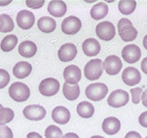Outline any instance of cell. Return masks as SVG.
I'll return each instance as SVG.
<instances>
[{
  "mask_svg": "<svg viewBox=\"0 0 147 138\" xmlns=\"http://www.w3.org/2000/svg\"><path fill=\"white\" fill-rule=\"evenodd\" d=\"M129 97L126 91L118 89L111 92L107 98L108 104L112 108H119L125 106L129 102Z\"/></svg>",
  "mask_w": 147,
  "mask_h": 138,
  "instance_id": "cell-7",
  "label": "cell"
},
{
  "mask_svg": "<svg viewBox=\"0 0 147 138\" xmlns=\"http://www.w3.org/2000/svg\"><path fill=\"white\" fill-rule=\"evenodd\" d=\"M141 99H142V104H143L145 107H146L147 108V89L144 92H142Z\"/></svg>",
  "mask_w": 147,
  "mask_h": 138,
  "instance_id": "cell-38",
  "label": "cell"
},
{
  "mask_svg": "<svg viewBox=\"0 0 147 138\" xmlns=\"http://www.w3.org/2000/svg\"><path fill=\"white\" fill-rule=\"evenodd\" d=\"M77 112L83 118H90L94 115V107L90 102L82 101L77 107Z\"/></svg>",
  "mask_w": 147,
  "mask_h": 138,
  "instance_id": "cell-25",
  "label": "cell"
},
{
  "mask_svg": "<svg viewBox=\"0 0 147 138\" xmlns=\"http://www.w3.org/2000/svg\"><path fill=\"white\" fill-rule=\"evenodd\" d=\"M146 138H147V137H146Z\"/></svg>",
  "mask_w": 147,
  "mask_h": 138,
  "instance_id": "cell-45",
  "label": "cell"
},
{
  "mask_svg": "<svg viewBox=\"0 0 147 138\" xmlns=\"http://www.w3.org/2000/svg\"><path fill=\"white\" fill-rule=\"evenodd\" d=\"M48 11L54 17L60 18L67 12V5L63 1H51L48 6Z\"/></svg>",
  "mask_w": 147,
  "mask_h": 138,
  "instance_id": "cell-19",
  "label": "cell"
},
{
  "mask_svg": "<svg viewBox=\"0 0 147 138\" xmlns=\"http://www.w3.org/2000/svg\"><path fill=\"white\" fill-rule=\"evenodd\" d=\"M90 138H105V137H102V136L96 135V136H93V137H91Z\"/></svg>",
  "mask_w": 147,
  "mask_h": 138,
  "instance_id": "cell-43",
  "label": "cell"
},
{
  "mask_svg": "<svg viewBox=\"0 0 147 138\" xmlns=\"http://www.w3.org/2000/svg\"><path fill=\"white\" fill-rule=\"evenodd\" d=\"M27 138H43L39 133L36 132H31L27 135Z\"/></svg>",
  "mask_w": 147,
  "mask_h": 138,
  "instance_id": "cell-39",
  "label": "cell"
},
{
  "mask_svg": "<svg viewBox=\"0 0 147 138\" xmlns=\"http://www.w3.org/2000/svg\"><path fill=\"white\" fill-rule=\"evenodd\" d=\"M23 114L27 119L31 120H41L45 117V108L38 104H32L25 107L23 110Z\"/></svg>",
  "mask_w": 147,
  "mask_h": 138,
  "instance_id": "cell-9",
  "label": "cell"
},
{
  "mask_svg": "<svg viewBox=\"0 0 147 138\" xmlns=\"http://www.w3.org/2000/svg\"><path fill=\"white\" fill-rule=\"evenodd\" d=\"M109 11L108 5L104 2H98L90 9V16L94 20H100L107 16Z\"/></svg>",
  "mask_w": 147,
  "mask_h": 138,
  "instance_id": "cell-23",
  "label": "cell"
},
{
  "mask_svg": "<svg viewBox=\"0 0 147 138\" xmlns=\"http://www.w3.org/2000/svg\"><path fill=\"white\" fill-rule=\"evenodd\" d=\"M83 51L88 57L96 56L100 53L101 49L99 41L95 39L90 38L86 39L82 44Z\"/></svg>",
  "mask_w": 147,
  "mask_h": 138,
  "instance_id": "cell-17",
  "label": "cell"
},
{
  "mask_svg": "<svg viewBox=\"0 0 147 138\" xmlns=\"http://www.w3.org/2000/svg\"><path fill=\"white\" fill-rule=\"evenodd\" d=\"M80 92V87L78 85H71L65 82L63 85V94L69 101H74L78 98Z\"/></svg>",
  "mask_w": 147,
  "mask_h": 138,
  "instance_id": "cell-24",
  "label": "cell"
},
{
  "mask_svg": "<svg viewBox=\"0 0 147 138\" xmlns=\"http://www.w3.org/2000/svg\"><path fill=\"white\" fill-rule=\"evenodd\" d=\"M78 54V49L74 44L66 43L64 44L58 50V57L63 62H71L75 58Z\"/></svg>",
  "mask_w": 147,
  "mask_h": 138,
  "instance_id": "cell-14",
  "label": "cell"
},
{
  "mask_svg": "<svg viewBox=\"0 0 147 138\" xmlns=\"http://www.w3.org/2000/svg\"><path fill=\"white\" fill-rule=\"evenodd\" d=\"M143 46L147 50V34L143 38Z\"/></svg>",
  "mask_w": 147,
  "mask_h": 138,
  "instance_id": "cell-42",
  "label": "cell"
},
{
  "mask_svg": "<svg viewBox=\"0 0 147 138\" xmlns=\"http://www.w3.org/2000/svg\"><path fill=\"white\" fill-rule=\"evenodd\" d=\"M2 107H3V106H2V104H0V108H2Z\"/></svg>",
  "mask_w": 147,
  "mask_h": 138,
  "instance_id": "cell-44",
  "label": "cell"
},
{
  "mask_svg": "<svg viewBox=\"0 0 147 138\" xmlns=\"http://www.w3.org/2000/svg\"><path fill=\"white\" fill-rule=\"evenodd\" d=\"M136 2L133 0H122L118 4L119 11L123 15H130L135 11Z\"/></svg>",
  "mask_w": 147,
  "mask_h": 138,
  "instance_id": "cell-28",
  "label": "cell"
},
{
  "mask_svg": "<svg viewBox=\"0 0 147 138\" xmlns=\"http://www.w3.org/2000/svg\"><path fill=\"white\" fill-rule=\"evenodd\" d=\"M10 81V75L5 69H0V89L6 87Z\"/></svg>",
  "mask_w": 147,
  "mask_h": 138,
  "instance_id": "cell-31",
  "label": "cell"
},
{
  "mask_svg": "<svg viewBox=\"0 0 147 138\" xmlns=\"http://www.w3.org/2000/svg\"><path fill=\"white\" fill-rule=\"evenodd\" d=\"M15 25H14L13 20L7 14H1L0 15V32L5 33V32H10L14 29Z\"/></svg>",
  "mask_w": 147,
  "mask_h": 138,
  "instance_id": "cell-27",
  "label": "cell"
},
{
  "mask_svg": "<svg viewBox=\"0 0 147 138\" xmlns=\"http://www.w3.org/2000/svg\"><path fill=\"white\" fill-rule=\"evenodd\" d=\"M11 1H3V0H0V6H5L7 5L10 4Z\"/></svg>",
  "mask_w": 147,
  "mask_h": 138,
  "instance_id": "cell-41",
  "label": "cell"
},
{
  "mask_svg": "<svg viewBox=\"0 0 147 138\" xmlns=\"http://www.w3.org/2000/svg\"><path fill=\"white\" fill-rule=\"evenodd\" d=\"M15 114L11 109L9 108H0V125H5L11 122L14 118Z\"/></svg>",
  "mask_w": 147,
  "mask_h": 138,
  "instance_id": "cell-29",
  "label": "cell"
},
{
  "mask_svg": "<svg viewBox=\"0 0 147 138\" xmlns=\"http://www.w3.org/2000/svg\"><path fill=\"white\" fill-rule=\"evenodd\" d=\"M141 69L145 74H147V57H145L141 62Z\"/></svg>",
  "mask_w": 147,
  "mask_h": 138,
  "instance_id": "cell-37",
  "label": "cell"
},
{
  "mask_svg": "<svg viewBox=\"0 0 147 138\" xmlns=\"http://www.w3.org/2000/svg\"><path fill=\"white\" fill-rule=\"evenodd\" d=\"M9 96L15 101L24 102L30 97V89L22 82H15L9 87Z\"/></svg>",
  "mask_w": 147,
  "mask_h": 138,
  "instance_id": "cell-2",
  "label": "cell"
},
{
  "mask_svg": "<svg viewBox=\"0 0 147 138\" xmlns=\"http://www.w3.org/2000/svg\"><path fill=\"white\" fill-rule=\"evenodd\" d=\"M108 93L107 86L103 83H94L86 88L85 94L88 99L94 101H102Z\"/></svg>",
  "mask_w": 147,
  "mask_h": 138,
  "instance_id": "cell-4",
  "label": "cell"
},
{
  "mask_svg": "<svg viewBox=\"0 0 147 138\" xmlns=\"http://www.w3.org/2000/svg\"><path fill=\"white\" fill-rule=\"evenodd\" d=\"M32 70V66L27 62H19L14 66L13 74L18 79H23L29 75Z\"/></svg>",
  "mask_w": 147,
  "mask_h": 138,
  "instance_id": "cell-20",
  "label": "cell"
},
{
  "mask_svg": "<svg viewBox=\"0 0 147 138\" xmlns=\"http://www.w3.org/2000/svg\"><path fill=\"white\" fill-rule=\"evenodd\" d=\"M122 57L129 64H134L141 57V49L134 44L128 45L122 51Z\"/></svg>",
  "mask_w": 147,
  "mask_h": 138,
  "instance_id": "cell-11",
  "label": "cell"
},
{
  "mask_svg": "<svg viewBox=\"0 0 147 138\" xmlns=\"http://www.w3.org/2000/svg\"><path fill=\"white\" fill-rule=\"evenodd\" d=\"M56 22L54 18L44 16L41 17L38 21V28L40 31L45 33L53 32L56 28Z\"/></svg>",
  "mask_w": 147,
  "mask_h": 138,
  "instance_id": "cell-22",
  "label": "cell"
},
{
  "mask_svg": "<svg viewBox=\"0 0 147 138\" xmlns=\"http://www.w3.org/2000/svg\"><path fill=\"white\" fill-rule=\"evenodd\" d=\"M0 138H13V133L6 125H0Z\"/></svg>",
  "mask_w": 147,
  "mask_h": 138,
  "instance_id": "cell-33",
  "label": "cell"
},
{
  "mask_svg": "<svg viewBox=\"0 0 147 138\" xmlns=\"http://www.w3.org/2000/svg\"><path fill=\"white\" fill-rule=\"evenodd\" d=\"M131 94H132V101L133 103L137 104L140 102V96L142 93V89L141 87H135L130 90Z\"/></svg>",
  "mask_w": 147,
  "mask_h": 138,
  "instance_id": "cell-32",
  "label": "cell"
},
{
  "mask_svg": "<svg viewBox=\"0 0 147 138\" xmlns=\"http://www.w3.org/2000/svg\"><path fill=\"white\" fill-rule=\"evenodd\" d=\"M46 138H62L63 133L62 131L55 125H50L47 127L45 133Z\"/></svg>",
  "mask_w": 147,
  "mask_h": 138,
  "instance_id": "cell-30",
  "label": "cell"
},
{
  "mask_svg": "<svg viewBox=\"0 0 147 138\" xmlns=\"http://www.w3.org/2000/svg\"><path fill=\"white\" fill-rule=\"evenodd\" d=\"M62 138H80L78 134H76L74 133H67L66 134H64Z\"/></svg>",
  "mask_w": 147,
  "mask_h": 138,
  "instance_id": "cell-40",
  "label": "cell"
},
{
  "mask_svg": "<svg viewBox=\"0 0 147 138\" xmlns=\"http://www.w3.org/2000/svg\"><path fill=\"white\" fill-rule=\"evenodd\" d=\"M139 122L141 126L147 128V111H145L140 114L139 117Z\"/></svg>",
  "mask_w": 147,
  "mask_h": 138,
  "instance_id": "cell-35",
  "label": "cell"
},
{
  "mask_svg": "<svg viewBox=\"0 0 147 138\" xmlns=\"http://www.w3.org/2000/svg\"><path fill=\"white\" fill-rule=\"evenodd\" d=\"M60 89L59 81L55 78H48L41 80L38 90L43 96L51 97L57 94Z\"/></svg>",
  "mask_w": 147,
  "mask_h": 138,
  "instance_id": "cell-5",
  "label": "cell"
},
{
  "mask_svg": "<svg viewBox=\"0 0 147 138\" xmlns=\"http://www.w3.org/2000/svg\"><path fill=\"white\" fill-rule=\"evenodd\" d=\"M64 78L69 85H78L81 79V71L77 65L71 64L64 70Z\"/></svg>",
  "mask_w": 147,
  "mask_h": 138,
  "instance_id": "cell-15",
  "label": "cell"
},
{
  "mask_svg": "<svg viewBox=\"0 0 147 138\" xmlns=\"http://www.w3.org/2000/svg\"><path fill=\"white\" fill-rule=\"evenodd\" d=\"M117 28L121 39L126 42L134 41L137 37V30L133 27V23L128 18H121L118 22Z\"/></svg>",
  "mask_w": 147,
  "mask_h": 138,
  "instance_id": "cell-1",
  "label": "cell"
},
{
  "mask_svg": "<svg viewBox=\"0 0 147 138\" xmlns=\"http://www.w3.org/2000/svg\"><path fill=\"white\" fill-rule=\"evenodd\" d=\"M122 79L126 85L135 86L141 80V74L138 69L133 67H128L122 73Z\"/></svg>",
  "mask_w": 147,
  "mask_h": 138,
  "instance_id": "cell-12",
  "label": "cell"
},
{
  "mask_svg": "<svg viewBox=\"0 0 147 138\" xmlns=\"http://www.w3.org/2000/svg\"><path fill=\"white\" fill-rule=\"evenodd\" d=\"M96 34L101 40L110 41L116 35V28L112 22L104 21L96 25Z\"/></svg>",
  "mask_w": 147,
  "mask_h": 138,
  "instance_id": "cell-6",
  "label": "cell"
},
{
  "mask_svg": "<svg viewBox=\"0 0 147 138\" xmlns=\"http://www.w3.org/2000/svg\"><path fill=\"white\" fill-rule=\"evenodd\" d=\"M34 14L28 10H22L16 16V22L18 27L24 30L30 29L34 25Z\"/></svg>",
  "mask_w": 147,
  "mask_h": 138,
  "instance_id": "cell-13",
  "label": "cell"
},
{
  "mask_svg": "<svg viewBox=\"0 0 147 138\" xmlns=\"http://www.w3.org/2000/svg\"><path fill=\"white\" fill-rule=\"evenodd\" d=\"M37 45L35 43L31 41H22L18 45V53L22 57H32L35 55L37 52Z\"/></svg>",
  "mask_w": 147,
  "mask_h": 138,
  "instance_id": "cell-21",
  "label": "cell"
},
{
  "mask_svg": "<svg viewBox=\"0 0 147 138\" xmlns=\"http://www.w3.org/2000/svg\"><path fill=\"white\" fill-rule=\"evenodd\" d=\"M45 2V0H41V1H30V0H27V1H25V4L27 5L28 7H29L31 9H38L43 6Z\"/></svg>",
  "mask_w": 147,
  "mask_h": 138,
  "instance_id": "cell-34",
  "label": "cell"
},
{
  "mask_svg": "<svg viewBox=\"0 0 147 138\" xmlns=\"http://www.w3.org/2000/svg\"><path fill=\"white\" fill-rule=\"evenodd\" d=\"M103 71V62L98 58L89 61L84 67V75L89 80H98L102 75Z\"/></svg>",
  "mask_w": 147,
  "mask_h": 138,
  "instance_id": "cell-3",
  "label": "cell"
},
{
  "mask_svg": "<svg viewBox=\"0 0 147 138\" xmlns=\"http://www.w3.org/2000/svg\"><path fill=\"white\" fill-rule=\"evenodd\" d=\"M81 28V21L80 18L71 16L64 18L61 23V31L66 34H77Z\"/></svg>",
  "mask_w": 147,
  "mask_h": 138,
  "instance_id": "cell-8",
  "label": "cell"
},
{
  "mask_svg": "<svg viewBox=\"0 0 147 138\" xmlns=\"http://www.w3.org/2000/svg\"><path fill=\"white\" fill-rule=\"evenodd\" d=\"M103 69L110 75H116L123 68L121 60L117 55L108 56L103 63Z\"/></svg>",
  "mask_w": 147,
  "mask_h": 138,
  "instance_id": "cell-10",
  "label": "cell"
},
{
  "mask_svg": "<svg viewBox=\"0 0 147 138\" xmlns=\"http://www.w3.org/2000/svg\"><path fill=\"white\" fill-rule=\"evenodd\" d=\"M53 120L59 124H67L71 118V113L67 108L63 106H57L52 110Z\"/></svg>",
  "mask_w": 147,
  "mask_h": 138,
  "instance_id": "cell-16",
  "label": "cell"
},
{
  "mask_svg": "<svg viewBox=\"0 0 147 138\" xmlns=\"http://www.w3.org/2000/svg\"><path fill=\"white\" fill-rule=\"evenodd\" d=\"M18 43V38L15 34H9L2 39L1 41V49L5 52L11 51L16 48Z\"/></svg>",
  "mask_w": 147,
  "mask_h": 138,
  "instance_id": "cell-26",
  "label": "cell"
},
{
  "mask_svg": "<svg viewBox=\"0 0 147 138\" xmlns=\"http://www.w3.org/2000/svg\"><path fill=\"white\" fill-rule=\"evenodd\" d=\"M125 138H142V137L136 131H130L126 133Z\"/></svg>",
  "mask_w": 147,
  "mask_h": 138,
  "instance_id": "cell-36",
  "label": "cell"
},
{
  "mask_svg": "<svg viewBox=\"0 0 147 138\" xmlns=\"http://www.w3.org/2000/svg\"><path fill=\"white\" fill-rule=\"evenodd\" d=\"M120 121L115 117H109L104 119L102 124L103 132L108 135H114L120 130Z\"/></svg>",
  "mask_w": 147,
  "mask_h": 138,
  "instance_id": "cell-18",
  "label": "cell"
}]
</instances>
